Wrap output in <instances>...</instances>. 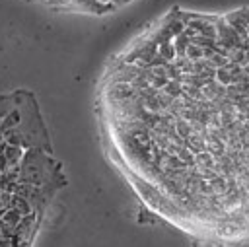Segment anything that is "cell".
<instances>
[{
    "instance_id": "1",
    "label": "cell",
    "mask_w": 249,
    "mask_h": 247,
    "mask_svg": "<svg viewBox=\"0 0 249 247\" xmlns=\"http://www.w3.org/2000/svg\"><path fill=\"white\" fill-rule=\"evenodd\" d=\"M101 115L158 218L210 245H249V33L196 45L161 21L105 74Z\"/></svg>"
},
{
    "instance_id": "2",
    "label": "cell",
    "mask_w": 249,
    "mask_h": 247,
    "mask_svg": "<svg viewBox=\"0 0 249 247\" xmlns=\"http://www.w3.org/2000/svg\"><path fill=\"white\" fill-rule=\"evenodd\" d=\"M224 19L237 31V33H245L247 25H249V8H239L233 12L224 14Z\"/></svg>"
}]
</instances>
